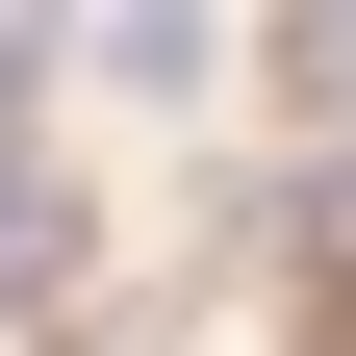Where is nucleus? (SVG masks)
Returning a JSON list of instances; mask_svg holds the SVG:
<instances>
[{"mask_svg":"<svg viewBox=\"0 0 356 356\" xmlns=\"http://www.w3.org/2000/svg\"><path fill=\"white\" fill-rule=\"evenodd\" d=\"M76 76H127V102H178V76H204V0H76Z\"/></svg>","mask_w":356,"mask_h":356,"instance_id":"1","label":"nucleus"},{"mask_svg":"<svg viewBox=\"0 0 356 356\" xmlns=\"http://www.w3.org/2000/svg\"><path fill=\"white\" fill-rule=\"evenodd\" d=\"M51 280H76V204H51L26 153H0V305H51Z\"/></svg>","mask_w":356,"mask_h":356,"instance_id":"2","label":"nucleus"},{"mask_svg":"<svg viewBox=\"0 0 356 356\" xmlns=\"http://www.w3.org/2000/svg\"><path fill=\"white\" fill-rule=\"evenodd\" d=\"M280 76H305V102H356V0H280Z\"/></svg>","mask_w":356,"mask_h":356,"instance_id":"3","label":"nucleus"}]
</instances>
